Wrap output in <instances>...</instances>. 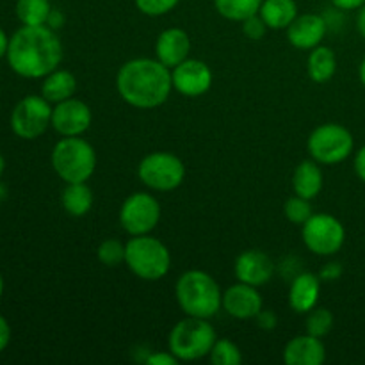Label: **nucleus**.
<instances>
[{
    "mask_svg": "<svg viewBox=\"0 0 365 365\" xmlns=\"http://www.w3.org/2000/svg\"><path fill=\"white\" fill-rule=\"evenodd\" d=\"M63 43L48 25H21L9 39L7 63L24 78H43L57 70L63 61Z\"/></svg>",
    "mask_w": 365,
    "mask_h": 365,
    "instance_id": "nucleus-1",
    "label": "nucleus"
},
{
    "mask_svg": "<svg viewBox=\"0 0 365 365\" xmlns=\"http://www.w3.org/2000/svg\"><path fill=\"white\" fill-rule=\"evenodd\" d=\"M120 98L135 109H157L173 91L171 70L155 57H138L121 64L116 75Z\"/></svg>",
    "mask_w": 365,
    "mask_h": 365,
    "instance_id": "nucleus-2",
    "label": "nucleus"
},
{
    "mask_svg": "<svg viewBox=\"0 0 365 365\" xmlns=\"http://www.w3.org/2000/svg\"><path fill=\"white\" fill-rule=\"evenodd\" d=\"M175 298L185 316L212 319L221 310L223 291L212 274L202 269H189L178 277Z\"/></svg>",
    "mask_w": 365,
    "mask_h": 365,
    "instance_id": "nucleus-3",
    "label": "nucleus"
},
{
    "mask_svg": "<svg viewBox=\"0 0 365 365\" xmlns=\"http://www.w3.org/2000/svg\"><path fill=\"white\" fill-rule=\"evenodd\" d=\"M125 264L139 280L159 282L170 273L171 253L152 234L132 235L125 242Z\"/></svg>",
    "mask_w": 365,
    "mask_h": 365,
    "instance_id": "nucleus-4",
    "label": "nucleus"
},
{
    "mask_svg": "<svg viewBox=\"0 0 365 365\" xmlns=\"http://www.w3.org/2000/svg\"><path fill=\"white\" fill-rule=\"evenodd\" d=\"M53 171L64 184L88 182L96 170V152L81 135L61 138L50 153Z\"/></svg>",
    "mask_w": 365,
    "mask_h": 365,
    "instance_id": "nucleus-5",
    "label": "nucleus"
},
{
    "mask_svg": "<svg viewBox=\"0 0 365 365\" xmlns=\"http://www.w3.org/2000/svg\"><path fill=\"white\" fill-rule=\"evenodd\" d=\"M216 339V330L209 319L185 316L171 328L168 348L180 362H195L209 356Z\"/></svg>",
    "mask_w": 365,
    "mask_h": 365,
    "instance_id": "nucleus-6",
    "label": "nucleus"
},
{
    "mask_svg": "<svg viewBox=\"0 0 365 365\" xmlns=\"http://www.w3.org/2000/svg\"><path fill=\"white\" fill-rule=\"evenodd\" d=\"M307 152L321 166H334L344 163L355 152V138L344 125L323 123L310 132Z\"/></svg>",
    "mask_w": 365,
    "mask_h": 365,
    "instance_id": "nucleus-7",
    "label": "nucleus"
},
{
    "mask_svg": "<svg viewBox=\"0 0 365 365\" xmlns=\"http://www.w3.org/2000/svg\"><path fill=\"white\" fill-rule=\"evenodd\" d=\"M138 177L152 191H175L185 180V164L171 152H152L139 163Z\"/></svg>",
    "mask_w": 365,
    "mask_h": 365,
    "instance_id": "nucleus-8",
    "label": "nucleus"
},
{
    "mask_svg": "<svg viewBox=\"0 0 365 365\" xmlns=\"http://www.w3.org/2000/svg\"><path fill=\"white\" fill-rule=\"evenodd\" d=\"M53 106L41 95H27L14 106L11 113V130L24 141L41 138L52 127Z\"/></svg>",
    "mask_w": 365,
    "mask_h": 365,
    "instance_id": "nucleus-9",
    "label": "nucleus"
},
{
    "mask_svg": "<svg viewBox=\"0 0 365 365\" xmlns=\"http://www.w3.org/2000/svg\"><path fill=\"white\" fill-rule=\"evenodd\" d=\"M303 245L319 257H331L342 250L346 242V228L331 214L314 212L302 227Z\"/></svg>",
    "mask_w": 365,
    "mask_h": 365,
    "instance_id": "nucleus-10",
    "label": "nucleus"
},
{
    "mask_svg": "<svg viewBox=\"0 0 365 365\" xmlns=\"http://www.w3.org/2000/svg\"><path fill=\"white\" fill-rule=\"evenodd\" d=\"M121 228L128 235L152 234L160 221V203L153 195L135 191L125 198L118 214Z\"/></svg>",
    "mask_w": 365,
    "mask_h": 365,
    "instance_id": "nucleus-11",
    "label": "nucleus"
},
{
    "mask_svg": "<svg viewBox=\"0 0 365 365\" xmlns=\"http://www.w3.org/2000/svg\"><path fill=\"white\" fill-rule=\"evenodd\" d=\"M171 78H173L175 91L187 98H198L212 88L214 73L205 61L187 57L180 64L171 68Z\"/></svg>",
    "mask_w": 365,
    "mask_h": 365,
    "instance_id": "nucleus-12",
    "label": "nucleus"
},
{
    "mask_svg": "<svg viewBox=\"0 0 365 365\" xmlns=\"http://www.w3.org/2000/svg\"><path fill=\"white\" fill-rule=\"evenodd\" d=\"M93 123L91 107L75 96L59 102L52 109V128L61 138L84 135Z\"/></svg>",
    "mask_w": 365,
    "mask_h": 365,
    "instance_id": "nucleus-13",
    "label": "nucleus"
},
{
    "mask_svg": "<svg viewBox=\"0 0 365 365\" xmlns=\"http://www.w3.org/2000/svg\"><path fill=\"white\" fill-rule=\"evenodd\" d=\"M264 309V299L260 296L259 287L253 285L237 284L230 285L227 291H223V302H221V310L230 317L239 321L255 319L257 314Z\"/></svg>",
    "mask_w": 365,
    "mask_h": 365,
    "instance_id": "nucleus-14",
    "label": "nucleus"
},
{
    "mask_svg": "<svg viewBox=\"0 0 365 365\" xmlns=\"http://www.w3.org/2000/svg\"><path fill=\"white\" fill-rule=\"evenodd\" d=\"M287 39L294 48L312 50L323 43L328 32V20L323 14L303 13L296 16V20L289 25Z\"/></svg>",
    "mask_w": 365,
    "mask_h": 365,
    "instance_id": "nucleus-15",
    "label": "nucleus"
},
{
    "mask_svg": "<svg viewBox=\"0 0 365 365\" xmlns=\"http://www.w3.org/2000/svg\"><path fill=\"white\" fill-rule=\"evenodd\" d=\"M234 274L237 282L262 287L273 278L274 262L262 250H246L235 259Z\"/></svg>",
    "mask_w": 365,
    "mask_h": 365,
    "instance_id": "nucleus-16",
    "label": "nucleus"
},
{
    "mask_svg": "<svg viewBox=\"0 0 365 365\" xmlns=\"http://www.w3.org/2000/svg\"><path fill=\"white\" fill-rule=\"evenodd\" d=\"M191 53V39L180 27H168L155 39V59L164 66L175 68Z\"/></svg>",
    "mask_w": 365,
    "mask_h": 365,
    "instance_id": "nucleus-17",
    "label": "nucleus"
},
{
    "mask_svg": "<svg viewBox=\"0 0 365 365\" xmlns=\"http://www.w3.org/2000/svg\"><path fill=\"white\" fill-rule=\"evenodd\" d=\"M327 360V346L323 339L314 335L292 337L284 348V362L287 365H321Z\"/></svg>",
    "mask_w": 365,
    "mask_h": 365,
    "instance_id": "nucleus-18",
    "label": "nucleus"
},
{
    "mask_svg": "<svg viewBox=\"0 0 365 365\" xmlns=\"http://www.w3.org/2000/svg\"><path fill=\"white\" fill-rule=\"evenodd\" d=\"M323 280L316 273H299L289 287V307L296 314H307L317 307Z\"/></svg>",
    "mask_w": 365,
    "mask_h": 365,
    "instance_id": "nucleus-19",
    "label": "nucleus"
},
{
    "mask_svg": "<svg viewBox=\"0 0 365 365\" xmlns=\"http://www.w3.org/2000/svg\"><path fill=\"white\" fill-rule=\"evenodd\" d=\"M324 185V175L321 164L314 159H307L296 166L292 173V191L303 198L314 200L319 196Z\"/></svg>",
    "mask_w": 365,
    "mask_h": 365,
    "instance_id": "nucleus-20",
    "label": "nucleus"
},
{
    "mask_svg": "<svg viewBox=\"0 0 365 365\" xmlns=\"http://www.w3.org/2000/svg\"><path fill=\"white\" fill-rule=\"evenodd\" d=\"M307 73L316 84H327L337 73V56L330 46L319 45L307 57Z\"/></svg>",
    "mask_w": 365,
    "mask_h": 365,
    "instance_id": "nucleus-21",
    "label": "nucleus"
},
{
    "mask_svg": "<svg viewBox=\"0 0 365 365\" xmlns=\"http://www.w3.org/2000/svg\"><path fill=\"white\" fill-rule=\"evenodd\" d=\"M75 91H77V78H75L71 71L57 68L52 73L43 77L41 96H45L52 106L71 98Z\"/></svg>",
    "mask_w": 365,
    "mask_h": 365,
    "instance_id": "nucleus-22",
    "label": "nucleus"
},
{
    "mask_svg": "<svg viewBox=\"0 0 365 365\" xmlns=\"http://www.w3.org/2000/svg\"><path fill=\"white\" fill-rule=\"evenodd\" d=\"M259 14L269 31H284L298 16V4L296 0H264Z\"/></svg>",
    "mask_w": 365,
    "mask_h": 365,
    "instance_id": "nucleus-23",
    "label": "nucleus"
},
{
    "mask_svg": "<svg viewBox=\"0 0 365 365\" xmlns=\"http://www.w3.org/2000/svg\"><path fill=\"white\" fill-rule=\"evenodd\" d=\"M95 203L91 187L86 182H75V184H66L61 195V205L64 212L73 217H82L89 214Z\"/></svg>",
    "mask_w": 365,
    "mask_h": 365,
    "instance_id": "nucleus-24",
    "label": "nucleus"
},
{
    "mask_svg": "<svg viewBox=\"0 0 365 365\" xmlns=\"http://www.w3.org/2000/svg\"><path fill=\"white\" fill-rule=\"evenodd\" d=\"M52 9L50 0H16V6H14L20 24L29 25V27L46 25Z\"/></svg>",
    "mask_w": 365,
    "mask_h": 365,
    "instance_id": "nucleus-25",
    "label": "nucleus"
},
{
    "mask_svg": "<svg viewBox=\"0 0 365 365\" xmlns=\"http://www.w3.org/2000/svg\"><path fill=\"white\" fill-rule=\"evenodd\" d=\"M264 0H214V7L217 13L230 21H245L260 11Z\"/></svg>",
    "mask_w": 365,
    "mask_h": 365,
    "instance_id": "nucleus-26",
    "label": "nucleus"
},
{
    "mask_svg": "<svg viewBox=\"0 0 365 365\" xmlns=\"http://www.w3.org/2000/svg\"><path fill=\"white\" fill-rule=\"evenodd\" d=\"M305 316V334L314 335V337L324 339L335 324L334 314L327 307H314Z\"/></svg>",
    "mask_w": 365,
    "mask_h": 365,
    "instance_id": "nucleus-27",
    "label": "nucleus"
},
{
    "mask_svg": "<svg viewBox=\"0 0 365 365\" xmlns=\"http://www.w3.org/2000/svg\"><path fill=\"white\" fill-rule=\"evenodd\" d=\"M209 360L214 365H239L242 362L241 348L228 339H216Z\"/></svg>",
    "mask_w": 365,
    "mask_h": 365,
    "instance_id": "nucleus-28",
    "label": "nucleus"
},
{
    "mask_svg": "<svg viewBox=\"0 0 365 365\" xmlns=\"http://www.w3.org/2000/svg\"><path fill=\"white\" fill-rule=\"evenodd\" d=\"M285 217L291 221L292 225H298V227H303L307 221L310 220V216L314 214L312 209V200L303 198V196H291V198L285 202L284 205Z\"/></svg>",
    "mask_w": 365,
    "mask_h": 365,
    "instance_id": "nucleus-29",
    "label": "nucleus"
},
{
    "mask_svg": "<svg viewBox=\"0 0 365 365\" xmlns=\"http://www.w3.org/2000/svg\"><path fill=\"white\" fill-rule=\"evenodd\" d=\"M96 257L106 267H118L125 264V242L120 239H106L96 248Z\"/></svg>",
    "mask_w": 365,
    "mask_h": 365,
    "instance_id": "nucleus-30",
    "label": "nucleus"
},
{
    "mask_svg": "<svg viewBox=\"0 0 365 365\" xmlns=\"http://www.w3.org/2000/svg\"><path fill=\"white\" fill-rule=\"evenodd\" d=\"M134 4L139 13L157 18L171 13L180 4V0H134Z\"/></svg>",
    "mask_w": 365,
    "mask_h": 365,
    "instance_id": "nucleus-31",
    "label": "nucleus"
},
{
    "mask_svg": "<svg viewBox=\"0 0 365 365\" xmlns=\"http://www.w3.org/2000/svg\"><path fill=\"white\" fill-rule=\"evenodd\" d=\"M242 25V32H245V36L248 39H253V41H259V39H262L264 36L267 34V31H269V27L266 25V21L262 20V16H260L259 13L253 14V16L246 18L245 21H241Z\"/></svg>",
    "mask_w": 365,
    "mask_h": 365,
    "instance_id": "nucleus-32",
    "label": "nucleus"
},
{
    "mask_svg": "<svg viewBox=\"0 0 365 365\" xmlns=\"http://www.w3.org/2000/svg\"><path fill=\"white\" fill-rule=\"evenodd\" d=\"M146 365H177L180 360L168 349V351H157L150 353L148 359L145 360Z\"/></svg>",
    "mask_w": 365,
    "mask_h": 365,
    "instance_id": "nucleus-33",
    "label": "nucleus"
},
{
    "mask_svg": "<svg viewBox=\"0 0 365 365\" xmlns=\"http://www.w3.org/2000/svg\"><path fill=\"white\" fill-rule=\"evenodd\" d=\"M255 321L262 330H274V328L278 327V317L273 310L262 309L259 314H257Z\"/></svg>",
    "mask_w": 365,
    "mask_h": 365,
    "instance_id": "nucleus-34",
    "label": "nucleus"
},
{
    "mask_svg": "<svg viewBox=\"0 0 365 365\" xmlns=\"http://www.w3.org/2000/svg\"><path fill=\"white\" fill-rule=\"evenodd\" d=\"M342 277V266L339 262H330L319 271V278L323 282H335Z\"/></svg>",
    "mask_w": 365,
    "mask_h": 365,
    "instance_id": "nucleus-35",
    "label": "nucleus"
},
{
    "mask_svg": "<svg viewBox=\"0 0 365 365\" xmlns=\"http://www.w3.org/2000/svg\"><path fill=\"white\" fill-rule=\"evenodd\" d=\"M11 335H13V331H11L9 323H7L6 317L0 314V353H4L7 349V346H9L11 342Z\"/></svg>",
    "mask_w": 365,
    "mask_h": 365,
    "instance_id": "nucleus-36",
    "label": "nucleus"
},
{
    "mask_svg": "<svg viewBox=\"0 0 365 365\" xmlns=\"http://www.w3.org/2000/svg\"><path fill=\"white\" fill-rule=\"evenodd\" d=\"M353 168H355L356 177L365 184V145L360 146L355 153V163H353Z\"/></svg>",
    "mask_w": 365,
    "mask_h": 365,
    "instance_id": "nucleus-37",
    "label": "nucleus"
},
{
    "mask_svg": "<svg viewBox=\"0 0 365 365\" xmlns=\"http://www.w3.org/2000/svg\"><path fill=\"white\" fill-rule=\"evenodd\" d=\"M331 4H334L335 9L349 13V11H359L365 4V0H331Z\"/></svg>",
    "mask_w": 365,
    "mask_h": 365,
    "instance_id": "nucleus-38",
    "label": "nucleus"
},
{
    "mask_svg": "<svg viewBox=\"0 0 365 365\" xmlns=\"http://www.w3.org/2000/svg\"><path fill=\"white\" fill-rule=\"evenodd\" d=\"M64 21H66V18H64L63 11L52 9V13H50L48 20H46V25H48L50 29H53V31H57V29L63 27Z\"/></svg>",
    "mask_w": 365,
    "mask_h": 365,
    "instance_id": "nucleus-39",
    "label": "nucleus"
},
{
    "mask_svg": "<svg viewBox=\"0 0 365 365\" xmlns=\"http://www.w3.org/2000/svg\"><path fill=\"white\" fill-rule=\"evenodd\" d=\"M9 36L6 34L2 27H0V59L7 56V50H9Z\"/></svg>",
    "mask_w": 365,
    "mask_h": 365,
    "instance_id": "nucleus-40",
    "label": "nucleus"
},
{
    "mask_svg": "<svg viewBox=\"0 0 365 365\" xmlns=\"http://www.w3.org/2000/svg\"><path fill=\"white\" fill-rule=\"evenodd\" d=\"M356 29H359L360 36L365 39V4L359 9V14H356Z\"/></svg>",
    "mask_w": 365,
    "mask_h": 365,
    "instance_id": "nucleus-41",
    "label": "nucleus"
},
{
    "mask_svg": "<svg viewBox=\"0 0 365 365\" xmlns=\"http://www.w3.org/2000/svg\"><path fill=\"white\" fill-rule=\"evenodd\" d=\"M359 78H360V82H362V86L365 88V57H364L362 63H360V66H359Z\"/></svg>",
    "mask_w": 365,
    "mask_h": 365,
    "instance_id": "nucleus-42",
    "label": "nucleus"
},
{
    "mask_svg": "<svg viewBox=\"0 0 365 365\" xmlns=\"http://www.w3.org/2000/svg\"><path fill=\"white\" fill-rule=\"evenodd\" d=\"M4 171H6V159H4V155L0 153V178H2Z\"/></svg>",
    "mask_w": 365,
    "mask_h": 365,
    "instance_id": "nucleus-43",
    "label": "nucleus"
},
{
    "mask_svg": "<svg viewBox=\"0 0 365 365\" xmlns=\"http://www.w3.org/2000/svg\"><path fill=\"white\" fill-rule=\"evenodd\" d=\"M7 196V189L4 187V184L2 182H0V200H4Z\"/></svg>",
    "mask_w": 365,
    "mask_h": 365,
    "instance_id": "nucleus-44",
    "label": "nucleus"
},
{
    "mask_svg": "<svg viewBox=\"0 0 365 365\" xmlns=\"http://www.w3.org/2000/svg\"><path fill=\"white\" fill-rule=\"evenodd\" d=\"M4 287H6V284H4V277L0 274V298H2V294H4Z\"/></svg>",
    "mask_w": 365,
    "mask_h": 365,
    "instance_id": "nucleus-45",
    "label": "nucleus"
}]
</instances>
